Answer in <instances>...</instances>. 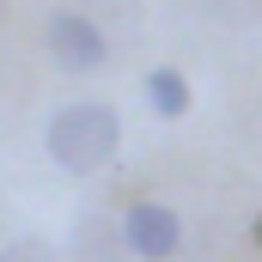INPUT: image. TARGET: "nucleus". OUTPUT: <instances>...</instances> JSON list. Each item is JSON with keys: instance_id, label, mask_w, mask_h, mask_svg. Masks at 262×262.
Masks as SVG:
<instances>
[{"instance_id": "nucleus-1", "label": "nucleus", "mask_w": 262, "mask_h": 262, "mask_svg": "<svg viewBox=\"0 0 262 262\" xmlns=\"http://www.w3.org/2000/svg\"><path fill=\"white\" fill-rule=\"evenodd\" d=\"M43 146H49V159L61 165L67 177H92V171H104L110 159H116V146H122V116L110 110V104H61L55 116H49V128H43Z\"/></svg>"}, {"instance_id": "nucleus-2", "label": "nucleus", "mask_w": 262, "mask_h": 262, "mask_svg": "<svg viewBox=\"0 0 262 262\" xmlns=\"http://www.w3.org/2000/svg\"><path fill=\"white\" fill-rule=\"evenodd\" d=\"M43 43H49L55 67H67V73H98V67L110 61V37H104L85 12H49Z\"/></svg>"}, {"instance_id": "nucleus-3", "label": "nucleus", "mask_w": 262, "mask_h": 262, "mask_svg": "<svg viewBox=\"0 0 262 262\" xmlns=\"http://www.w3.org/2000/svg\"><path fill=\"white\" fill-rule=\"evenodd\" d=\"M122 244H128L140 262H171L177 244H183L177 207H165V201H134L128 213H122Z\"/></svg>"}, {"instance_id": "nucleus-4", "label": "nucleus", "mask_w": 262, "mask_h": 262, "mask_svg": "<svg viewBox=\"0 0 262 262\" xmlns=\"http://www.w3.org/2000/svg\"><path fill=\"white\" fill-rule=\"evenodd\" d=\"M146 104H152L165 122L189 116V79H183L177 67H152V73H146Z\"/></svg>"}, {"instance_id": "nucleus-5", "label": "nucleus", "mask_w": 262, "mask_h": 262, "mask_svg": "<svg viewBox=\"0 0 262 262\" xmlns=\"http://www.w3.org/2000/svg\"><path fill=\"white\" fill-rule=\"evenodd\" d=\"M0 262H55V244H49V238H37V232H25V238L0 244Z\"/></svg>"}, {"instance_id": "nucleus-6", "label": "nucleus", "mask_w": 262, "mask_h": 262, "mask_svg": "<svg viewBox=\"0 0 262 262\" xmlns=\"http://www.w3.org/2000/svg\"><path fill=\"white\" fill-rule=\"evenodd\" d=\"M256 244H262V220H256Z\"/></svg>"}]
</instances>
